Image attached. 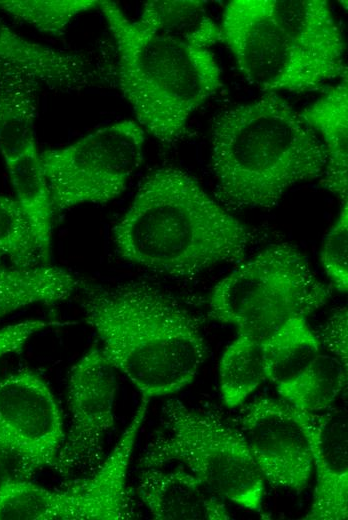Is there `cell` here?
Listing matches in <instances>:
<instances>
[{
  "instance_id": "cell-1",
  "label": "cell",
  "mask_w": 348,
  "mask_h": 520,
  "mask_svg": "<svg viewBox=\"0 0 348 520\" xmlns=\"http://www.w3.org/2000/svg\"><path fill=\"white\" fill-rule=\"evenodd\" d=\"M257 237L193 176L172 166L155 169L143 179L113 227L123 259L176 278L242 261Z\"/></svg>"
},
{
  "instance_id": "cell-2",
  "label": "cell",
  "mask_w": 348,
  "mask_h": 520,
  "mask_svg": "<svg viewBox=\"0 0 348 520\" xmlns=\"http://www.w3.org/2000/svg\"><path fill=\"white\" fill-rule=\"evenodd\" d=\"M82 309L105 357L149 399L189 385L206 358L199 320L149 282L91 286Z\"/></svg>"
},
{
  "instance_id": "cell-3",
  "label": "cell",
  "mask_w": 348,
  "mask_h": 520,
  "mask_svg": "<svg viewBox=\"0 0 348 520\" xmlns=\"http://www.w3.org/2000/svg\"><path fill=\"white\" fill-rule=\"evenodd\" d=\"M326 162L318 136L276 92L214 118L210 165L228 210L271 209L294 185L321 178Z\"/></svg>"
},
{
  "instance_id": "cell-4",
  "label": "cell",
  "mask_w": 348,
  "mask_h": 520,
  "mask_svg": "<svg viewBox=\"0 0 348 520\" xmlns=\"http://www.w3.org/2000/svg\"><path fill=\"white\" fill-rule=\"evenodd\" d=\"M98 8L114 39L118 85L136 122L164 146L179 142L191 116L223 86L214 55L143 27L113 1L99 0Z\"/></svg>"
},
{
  "instance_id": "cell-5",
  "label": "cell",
  "mask_w": 348,
  "mask_h": 520,
  "mask_svg": "<svg viewBox=\"0 0 348 520\" xmlns=\"http://www.w3.org/2000/svg\"><path fill=\"white\" fill-rule=\"evenodd\" d=\"M161 420L162 429L140 458L142 468L178 462L222 499L261 511L265 481L238 428L178 398L164 403Z\"/></svg>"
},
{
  "instance_id": "cell-6",
  "label": "cell",
  "mask_w": 348,
  "mask_h": 520,
  "mask_svg": "<svg viewBox=\"0 0 348 520\" xmlns=\"http://www.w3.org/2000/svg\"><path fill=\"white\" fill-rule=\"evenodd\" d=\"M331 289L293 245H272L222 279L213 289L209 315L239 334L266 339L286 321L326 304Z\"/></svg>"
},
{
  "instance_id": "cell-7",
  "label": "cell",
  "mask_w": 348,
  "mask_h": 520,
  "mask_svg": "<svg viewBox=\"0 0 348 520\" xmlns=\"http://www.w3.org/2000/svg\"><path fill=\"white\" fill-rule=\"evenodd\" d=\"M150 399L142 400L111 452L83 479L61 489L29 479L0 482V520H129L137 516L128 469Z\"/></svg>"
},
{
  "instance_id": "cell-8",
  "label": "cell",
  "mask_w": 348,
  "mask_h": 520,
  "mask_svg": "<svg viewBox=\"0 0 348 520\" xmlns=\"http://www.w3.org/2000/svg\"><path fill=\"white\" fill-rule=\"evenodd\" d=\"M145 133L136 120L124 119L40 152L54 211L105 204L122 194L143 161Z\"/></svg>"
},
{
  "instance_id": "cell-9",
  "label": "cell",
  "mask_w": 348,
  "mask_h": 520,
  "mask_svg": "<svg viewBox=\"0 0 348 520\" xmlns=\"http://www.w3.org/2000/svg\"><path fill=\"white\" fill-rule=\"evenodd\" d=\"M220 28L239 71L261 90L315 91L336 78L296 46L279 23L272 0L230 1Z\"/></svg>"
},
{
  "instance_id": "cell-10",
  "label": "cell",
  "mask_w": 348,
  "mask_h": 520,
  "mask_svg": "<svg viewBox=\"0 0 348 520\" xmlns=\"http://www.w3.org/2000/svg\"><path fill=\"white\" fill-rule=\"evenodd\" d=\"M64 434L59 406L42 377L27 369L0 377V469L23 479L53 469Z\"/></svg>"
},
{
  "instance_id": "cell-11",
  "label": "cell",
  "mask_w": 348,
  "mask_h": 520,
  "mask_svg": "<svg viewBox=\"0 0 348 520\" xmlns=\"http://www.w3.org/2000/svg\"><path fill=\"white\" fill-rule=\"evenodd\" d=\"M266 379L282 400L309 412L329 408L347 383V369L321 345L305 317L286 321L263 340Z\"/></svg>"
},
{
  "instance_id": "cell-12",
  "label": "cell",
  "mask_w": 348,
  "mask_h": 520,
  "mask_svg": "<svg viewBox=\"0 0 348 520\" xmlns=\"http://www.w3.org/2000/svg\"><path fill=\"white\" fill-rule=\"evenodd\" d=\"M115 371L99 348L87 351L70 370L69 428L53 466L63 477L92 472L103 460L105 439L115 423Z\"/></svg>"
},
{
  "instance_id": "cell-13",
  "label": "cell",
  "mask_w": 348,
  "mask_h": 520,
  "mask_svg": "<svg viewBox=\"0 0 348 520\" xmlns=\"http://www.w3.org/2000/svg\"><path fill=\"white\" fill-rule=\"evenodd\" d=\"M239 430L264 481L296 493L308 486L313 470L312 455L287 402L258 398L243 413Z\"/></svg>"
},
{
  "instance_id": "cell-14",
  "label": "cell",
  "mask_w": 348,
  "mask_h": 520,
  "mask_svg": "<svg viewBox=\"0 0 348 520\" xmlns=\"http://www.w3.org/2000/svg\"><path fill=\"white\" fill-rule=\"evenodd\" d=\"M291 406V405H290ZM312 455L316 481L306 520L348 518V417L344 409L309 412L292 407Z\"/></svg>"
},
{
  "instance_id": "cell-15",
  "label": "cell",
  "mask_w": 348,
  "mask_h": 520,
  "mask_svg": "<svg viewBox=\"0 0 348 520\" xmlns=\"http://www.w3.org/2000/svg\"><path fill=\"white\" fill-rule=\"evenodd\" d=\"M137 494L154 519L228 520L222 498L190 471L143 468Z\"/></svg>"
},
{
  "instance_id": "cell-16",
  "label": "cell",
  "mask_w": 348,
  "mask_h": 520,
  "mask_svg": "<svg viewBox=\"0 0 348 520\" xmlns=\"http://www.w3.org/2000/svg\"><path fill=\"white\" fill-rule=\"evenodd\" d=\"M276 17L296 44L336 78L347 75L344 40L325 0H272Z\"/></svg>"
},
{
  "instance_id": "cell-17",
  "label": "cell",
  "mask_w": 348,
  "mask_h": 520,
  "mask_svg": "<svg viewBox=\"0 0 348 520\" xmlns=\"http://www.w3.org/2000/svg\"><path fill=\"white\" fill-rule=\"evenodd\" d=\"M0 61L20 68L40 85L73 90L93 81L95 73L84 56L31 41L16 33L0 16Z\"/></svg>"
},
{
  "instance_id": "cell-18",
  "label": "cell",
  "mask_w": 348,
  "mask_h": 520,
  "mask_svg": "<svg viewBox=\"0 0 348 520\" xmlns=\"http://www.w3.org/2000/svg\"><path fill=\"white\" fill-rule=\"evenodd\" d=\"M324 146L327 162L321 185L343 202L348 191V77L299 112Z\"/></svg>"
},
{
  "instance_id": "cell-19",
  "label": "cell",
  "mask_w": 348,
  "mask_h": 520,
  "mask_svg": "<svg viewBox=\"0 0 348 520\" xmlns=\"http://www.w3.org/2000/svg\"><path fill=\"white\" fill-rule=\"evenodd\" d=\"M39 88L25 71L0 61V152L5 164L36 145Z\"/></svg>"
},
{
  "instance_id": "cell-20",
  "label": "cell",
  "mask_w": 348,
  "mask_h": 520,
  "mask_svg": "<svg viewBox=\"0 0 348 520\" xmlns=\"http://www.w3.org/2000/svg\"><path fill=\"white\" fill-rule=\"evenodd\" d=\"M79 286L74 274L56 266L0 268V319L27 306L65 301Z\"/></svg>"
},
{
  "instance_id": "cell-21",
  "label": "cell",
  "mask_w": 348,
  "mask_h": 520,
  "mask_svg": "<svg viewBox=\"0 0 348 520\" xmlns=\"http://www.w3.org/2000/svg\"><path fill=\"white\" fill-rule=\"evenodd\" d=\"M17 201L32 233L39 258L47 261L51 252L54 208L43 174L37 145L5 164Z\"/></svg>"
},
{
  "instance_id": "cell-22",
  "label": "cell",
  "mask_w": 348,
  "mask_h": 520,
  "mask_svg": "<svg viewBox=\"0 0 348 520\" xmlns=\"http://www.w3.org/2000/svg\"><path fill=\"white\" fill-rule=\"evenodd\" d=\"M137 21L149 30L190 46L209 49L222 42L221 28L207 12L204 1H147Z\"/></svg>"
},
{
  "instance_id": "cell-23",
  "label": "cell",
  "mask_w": 348,
  "mask_h": 520,
  "mask_svg": "<svg viewBox=\"0 0 348 520\" xmlns=\"http://www.w3.org/2000/svg\"><path fill=\"white\" fill-rule=\"evenodd\" d=\"M219 379L224 404L229 408L243 404L266 380L263 340L239 334L221 358Z\"/></svg>"
},
{
  "instance_id": "cell-24",
  "label": "cell",
  "mask_w": 348,
  "mask_h": 520,
  "mask_svg": "<svg viewBox=\"0 0 348 520\" xmlns=\"http://www.w3.org/2000/svg\"><path fill=\"white\" fill-rule=\"evenodd\" d=\"M99 0H0V10L51 36H62L78 15L98 8Z\"/></svg>"
},
{
  "instance_id": "cell-25",
  "label": "cell",
  "mask_w": 348,
  "mask_h": 520,
  "mask_svg": "<svg viewBox=\"0 0 348 520\" xmlns=\"http://www.w3.org/2000/svg\"><path fill=\"white\" fill-rule=\"evenodd\" d=\"M38 251L28 223L13 198L0 195V263L16 267L36 266Z\"/></svg>"
},
{
  "instance_id": "cell-26",
  "label": "cell",
  "mask_w": 348,
  "mask_h": 520,
  "mask_svg": "<svg viewBox=\"0 0 348 520\" xmlns=\"http://www.w3.org/2000/svg\"><path fill=\"white\" fill-rule=\"evenodd\" d=\"M323 268L336 287L342 293L348 289V205L347 201L327 233L322 250Z\"/></svg>"
},
{
  "instance_id": "cell-27",
  "label": "cell",
  "mask_w": 348,
  "mask_h": 520,
  "mask_svg": "<svg viewBox=\"0 0 348 520\" xmlns=\"http://www.w3.org/2000/svg\"><path fill=\"white\" fill-rule=\"evenodd\" d=\"M348 314L347 308L341 307L334 311L325 322L320 334L317 335L322 345L330 355L335 357L348 369Z\"/></svg>"
},
{
  "instance_id": "cell-28",
  "label": "cell",
  "mask_w": 348,
  "mask_h": 520,
  "mask_svg": "<svg viewBox=\"0 0 348 520\" xmlns=\"http://www.w3.org/2000/svg\"><path fill=\"white\" fill-rule=\"evenodd\" d=\"M59 325L63 323L30 319L0 328V360L7 355L20 353L29 339L39 331Z\"/></svg>"
}]
</instances>
